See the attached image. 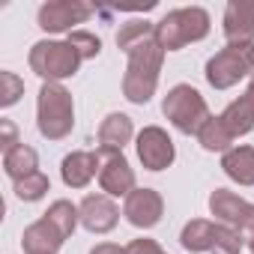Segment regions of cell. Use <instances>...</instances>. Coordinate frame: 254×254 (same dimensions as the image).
<instances>
[{
    "instance_id": "31",
    "label": "cell",
    "mask_w": 254,
    "mask_h": 254,
    "mask_svg": "<svg viewBox=\"0 0 254 254\" xmlns=\"http://www.w3.org/2000/svg\"><path fill=\"white\" fill-rule=\"evenodd\" d=\"M248 251H251V254H254V242H251V245H248Z\"/></svg>"
},
{
    "instance_id": "6",
    "label": "cell",
    "mask_w": 254,
    "mask_h": 254,
    "mask_svg": "<svg viewBox=\"0 0 254 254\" xmlns=\"http://www.w3.org/2000/svg\"><path fill=\"white\" fill-rule=\"evenodd\" d=\"M206 84L212 90H230L242 78L254 75V45H224L206 60Z\"/></svg>"
},
{
    "instance_id": "20",
    "label": "cell",
    "mask_w": 254,
    "mask_h": 254,
    "mask_svg": "<svg viewBox=\"0 0 254 254\" xmlns=\"http://www.w3.org/2000/svg\"><path fill=\"white\" fill-rule=\"evenodd\" d=\"M3 171H6V177H9L12 183H18V180L36 174V171H39V156H36V150L27 147V144H18L15 150L3 153Z\"/></svg>"
},
{
    "instance_id": "1",
    "label": "cell",
    "mask_w": 254,
    "mask_h": 254,
    "mask_svg": "<svg viewBox=\"0 0 254 254\" xmlns=\"http://www.w3.org/2000/svg\"><path fill=\"white\" fill-rule=\"evenodd\" d=\"M117 48L129 57L123 75V96L132 105H147L162 78V63H165V48L156 39V24L147 18H129L117 30Z\"/></svg>"
},
{
    "instance_id": "18",
    "label": "cell",
    "mask_w": 254,
    "mask_h": 254,
    "mask_svg": "<svg viewBox=\"0 0 254 254\" xmlns=\"http://www.w3.org/2000/svg\"><path fill=\"white\" fill-rule=\"evenodd\" d=\"M221 171L227 180L239 186H254V147L236 144L233 150H227L221 156Z\"/></svg>"
},
{
    "instance_id": "3",
    "label": "cell",
    "mask_w": 254,
    "mask_h": 254,
    "mask_svg": "<svg viewBox=\"0 0 254 254\" xmlns=\"http://www.w3.org/2000/svg\"><path fill=\"white\" fill-rule=\"evenodd\" d=\"M209 12L203 6H180L162 15L156 21V39L165 51H183L191 42H200L209 36Z\"/></svg>"
},
{
    "instance_id": "27",
    "label": "cell",
    "mask_w": 254,
    "mask_h": 254,
    "mask_svg": "<svg viewBox=\"0 0 254 254\" xmlns=\"http://www.w3.org/2000/svg\"><path fill=\"white\" fill-rule=\"evenodd\" d=\"M21 141H18V129H15V123L9 120V117H3L0 120V150L3 153H9V150H15Z\"/></svg>"
},
{
    "instance_id": "5",
    "label": "cell",
    "mask_w": 254,
    "mask_h": 254,
    "mask_svg": "<svg viewBox=\"0 0 254 254\" xmlns=\"http://www.w3.org/2000/svg\"><path fill=\"white\" fill-rule=\"evenodd\" d=\"M162 114L168 117V123L174 126L180 135H194V138H197V132L203 129V126L212 120L206 99L191 84L171 87L168 96L162 99Z\"/></svg>"
},
{
    "instance_id": "30",
    "label": "cell",
    "mask_w": 254,
    "mask_h": 254,
    "mask_svg": "<svg viewBox=\"0 0 254 254\" xmlns=\"http://www.w3.org/2000/svg\"><path fill=\"white\" fill-rule=\"evenodd\" d=\"M90 254H129L126 245H117V242H99L90 248Z\"/></svg>"
},
{
    "instance_id": "9",
    "label": "cell",
    "mask_w": 254,
    "mask_h": 254,
    "mask_svg": "<svg viewBox=\"0 0 254 254\" xmlns=\"http://www.w3.org/2000/svg\"><path fill=\"white\" fill-rule=\"evenodd\" d=\"M135 150H138L141 165L147 171H153V174L171 168L174 159H177V147H174L171 135L162 129V126H144L138 132V138H135Z\"/></svg>"
},
{
    "instance_id": "8",
    "label": "cell",
    "mask_w": 254,
    "mask_h": 254,
    "mask_svg": "<svg viewBox=\"0 0 254 254\" xmlns=\"http://www.w3.org/2000/svg\"><path fill=\"white\" fill-rule=\"evenodd\" d=\"M102 156V168H99V189L102 194L108 197H129L135 189H138V177H135V168L129 165L123 153H114V150H99Z\"/></svg>"
},
{
    "instance_id": "4",
    "label": "cell",
    "mask_w": 254,
    "mask_h": 254,
    "mask_svg": "<svg viewBox=\"0 0 254 254\" xmlns=\"http://www.w3.org/2000/svg\"><path fill=\"white\" fill-rule=\"evenodd\" d=\"M30 72L39 75L45 84H63L66 78H75L84 57L78 54L75 45H69V39H39L30 54H27Z\"/></svg>"
},
{
    "instance_id": "13",
    "label": "cell",
    "mask_w": 254,
    "mask_h": 254,
    "mask_svg": "<svg viewBox=\"0 0 254 254\" xmlns=\"http://www.w3.org/2000/svg\"><path fill=\"white\" fill-rule=\"evenodd\" d=\"M102 168V156L93 150H75L60 162V177L69 189H87Z\"/></svg>"
},
{
    "instance_id": "25",
    "label": "cell",
    "mask_w": 254,
    "mask_h": 254,
    "mask_svg": "<svg viewBox=\"0 0 254 254\" xmlns=\"http://www.w3.org/2000/svg\"><path fill=\"white\" fill-rule=\"evenodd\" d=\"M21 96H24V81L15 72L3 69L0 72V108H12Z\"/></svg>"
},
{
    "instance_id": "10",
    "label": "cell",
    "mask_w": 254,
    "mask_h": 254,
    "mask_svg": "<svg viewBox=\"0 0 254 254\" xmlns=\"http://www.w3.org/2000/svg\"><path fill=\"white\" fill-rule=\"evenodd\" d=\"M123 215H126V221H129L132 227L150 230V227H156L162 221L165 200H162V194L156 189H147V186L144 189H135L129 197L123 200Z\"/></svg>"
},
{
    "instance_id": "23",
    "label": "cell",
    "mask_w": 254,
    "mask_h": 254,
    "mask_svg": "<svg viewBox=\"0 0 254 254\" xmlns=\"http://www.w3.org/2000/svg\"><path fill=\"white\" fill-rule=\"evenodd\" d=\"M12 191H15L18 200H24V203H36V200H42V197L51 191V180H48L42 171H36V174H30V177L12 183Z\"/></svg>"
},
{
    "instance_id": "15",
    "label": "cell",
    "mask_w": 254,
    "mask_h": 254,
    "mask_svg": "<svg viewBox=\"0 0 254 254\" xmlns=\"http://www.w3.org/2000/svg\"><path fill=\"white\" fill-rule=\"evenodd\" d=\"M135 138V123L129 114H120V111H111L102 126H99V150H114V153H123L126 144H132Z\"/></svg>"
},
{
    "instance_id": "21",
    "label": "cell",
    "mask_w": 254,
    "mask_h": 254,
    "mask_svg": "<svg viewBox=\"0 0 254 254\" xmlns=\"http://www.w3.org/2000/svg\"><path fill=\"white\" fill-rule=\"evenodd\" d=\"M236 138L230 135V129H227V126L221 123V117H212L206 126H203V129L197 132V144L206 150V153H227V150H233L236 144H233Z\"/></svg>"
},
{
    "instance_id": "26",
    "label": "cell",
    "mask_w": 254,
    "mask_h": 254,
    "mask_svg": "<svg viewBox=\"0 0 254 254\" xmlns=\"http://www.w3.org/2000/svg\"><path fill=\"white\" fill-rule=\"evenodd\" d=\"M69 45H75L84 60H93V57H99V51H102V39H99L96 33H90V30H72V33H69Z\"/></svg>"
},
{
    "instance_id": "32",
    "label": "cell",
    "mask_w": 254,
    "mask_h": 254,
    "mask_svg": "<svg viewBox=\"0 0 254 254\" xmlns=\"http://www.w3.org/2000/svg\"><path fill=\"white\" fill-rule=\"evenodd\" d=\"M251 81H254V75H251Z\"/></svg>"
},
{
    "instance_id": "17",
    "label": "cell",
    "mask_w": 254,
    "mask_h": 254,
    "mask_svg": "<svg viewBox=\"0 0 254 254\" xmlns=\"http://www.w3.org/2000/svg\"><path fill=\"white\" fill-rule=\"evenodd\" d=\"M248 200L245 197H239V194H233L230 189H215L212 194H209V212L215 215V221L218 224H227V227H239V221L245 218V212H248Z\"/></svg>"
},
{
    "instance_id": "11",
    "label": "cell",
    "mask_w": 254,
    "mask_h": 254,
    "mask_svg": "<svg viewBox=\"0 0 254 254\" xmlns=\"http://www.w3.org/2000/svg\"><path fill=\"white\" fill-rule=\"evenodd\" d=\"M221 30L227 45H254V0H230L224 6Z\"/></svg>"
},
{
    "instance_id": "19",
    "label": "cell",
    "mask_w": 254,
    "mask_h": 254,
    "mask_svg": "<svg viewBox=\"0 0 254 254\" xmlns=\"http://www.w3.org/2000/svg\"><path fill=\"white\" fill-rule=\"evenodd\" d=\"M215 230H218V221L191 218V221H186L183 230H180V245H183L189 254L212 251V245H215Z\"/></svg>"
},
{
    "instance_id": "2",
    "label": "cell",
    "mask_w": 254,
    "mask_h": 254,
    "mask_svg": "<svg viewBox=\"0 0 254 254\" xmlns=\"http://www.w3.org/2000/svg\"><path fill=\"white\" fill-rule=\"evenodd\" d=\"M36 129L45 141H63L75 129V99L63 84H42L36 96Z\"/></svg>"
},
{
    "instance_id": "29",
    "label": "cell",
    "mask_w": 254,
    "mask_h": 254,
    "mask_svg": "<svg viewBox=\"0 0 254 254\" xmlns=\"http://www.w3.org/2000/svg\"><path fill=\"white\" fill-rule=\"evenodd\" d=\"M236 230H239V236H242L248 245L254 242V203L248 206V212H245V218L239 221V227H236Z\"/></svg>"
},
{
    "instance_id": "7",
    "label": "cell",
    "mask_w": 254,
    "mask_h": 254,
    "mask_svg": "<svg viewBox=\"0 0 254 254\" xmlns=\"http://www.w3.org/2000/svg\"><path fill=\"white\" fill-rule=\"evenodd\" d=\"M93 6L81 0H48L36 12V24L45 33H72L75 24H87L93 18Z\"/></svg>"
},
{
    "instance_id": "28",
    "label": "cell",
    "mask_w": 254,
    "mask_h": 254,
    "mask_svg": "<svg viewBox=\"0 0 254 254\" xmlns=\"http://www.w3.org/2000/svg\"><path fill=\"white\" fill-rule=\"evenodd\" d=\"M126 248H129V254H168V251H165L156 239H150V236H138V239H132Z\"/></svg>"
},
{
    "instance_id": "22",
    "label": "cell",
    "mask_w": 254,
    "mask_h": 254,
    "mask_svg": "<svg viewBox=\"0 0 254 254\" xmlns=\"http://www.w3.org/2000/svg\"><path fill=\"white\" fill-rule=\"evenodd\" d=\"M42 218H48V221L57 227V233H60L63 239H69V236L75 233V227L81 224V209H78L72 200L60 197V200H54V203L48 206V212H45Z\"/></svg>"
},
{
    "instance_id": "12",
    "label": "cell",
    "mask_w": 254,
    "mask_h": 254,
    "mask_svg": "<svg viewBox=\"0 0 254 254\" xmlns=\"http://www.w3.org/2000/svg\"><path fill=\"white\" fill-rule=\"evenodd\" d=\"M78 209H81V227L90 233H99V236L111 233L120 221V209L108 194H87L78 203Z\"/></svg>"
},
{
    "instance_id": "16",
    "label": "cell",
    "mask_w": 254,
    "mask_h": 254,
    "mask_svg": "<svg viewBox=\"0 0 254 254\" xmlns=\"http://www.w3.org/2000/svg\"><path fill=\"white\" fill-rule=\"evenodd\" d=\"M63 242H66V239L57 233V227H54L48 218H39V221L27 224L24 233H21V248H24V254H57V251L63 248Z\"/></svg>"
},
{
    "instance_id": "24",
    "label": "cell",
    "mask_w": 254,
    "mask_h": 254,
    "mask_svg": "<svg viewBox=\"0 0 254 254\" xmlns=\"http://www.w3.org/2000/svg\"><path fill=\"white\" fill-rule=\"evenodd\" d=\"M242 248H245V239L239 236V230H233V227H227V224H218V230H215V245H212L209 254H242Z\"/></svg>"
},
{
    "instance_id": "14",
    "label": "cell",
    "mask_w": 254,
    "mask_h": 254,
    "mask_svg": "<svg viewBox=\"0 0 254 254\" xmlns=\"http://www.w3.org/2000/svg\"><path fill=\"white\" fill-rule=\"evenodd\" d=\"M218 117H221V123L230 129L233 138H245L248 132H254V81H248L245 93L239 99H233Z\"/></svg>"
}]
</instances>
